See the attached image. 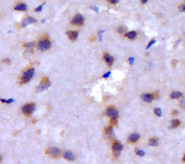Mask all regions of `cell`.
I'll list each match as a JSON object with an SVG mask.
<instances>
[{
  "label": "cell",
  "instance_id": "obj_32",
  "mask_svg": "<svg viewBox=\"0 0 185 164\" xmlns=\"http://www.w3.org/2000/svg\"><path fill=\"white\" fill-rule=\"evenodd\" d=\"M134 60H134V58H133V57H130V59H128L129 62H130V64H133V63H134Z\"/></svg>",
  "mask_w": 185,
  "mask_h": 164
},
{
  "label": "cell",
  "instance_id": "obj_9",
  "mask_svg": "<svg viewBox=\"0 0 185 164\" xmlns=\"http://www.w3.org/2000/svg\"><path fill=\"white\" fill-rule=\"evenodd\" d=\"M36 22H37V20L35 18L32 17H28L24 18L23 20L22 26H23V27H25V26H28L29 24H33V23H36Z\"/></svg>",
  "mask_w": 185,
  "mask_h": 164
},
{
  "label": "cell",
  "instance_id": "obj_14",
  "mask_svg": "<svg viewBox=\"0 0 185 164\" xmlns=\"http://www.w3.org/2000/svg\"><path fill=\"white\" fill-rule=\"evenodd\" d=\"M140 138V135L138 133H133L128 138V141L131 143H135L136 142H137L138 140Z\"/></svg>",
  "mask_w": 185,
  "mask_h": 164
},
{
  "label": "cell",
  "instance_id": "obj_26",
  "mask_svg": "<svg viewBox=\"0 0 185 164\" xmlns=\"http://www.w3.org/2000/svg\"><path fill=\"white\" fill-rule=\"evenodd\" d=\"M117 31H118V33H122L126 31V28L124 27V26H119V27L118 28V29H117Z\"/></svg>",
  "mask_w": 185,
  "mask_h": 164
},
{
  "label": "cell",
  "instance_id": "obj_18",
  "mask_svg": "<svg viewBox=\"0 0 185 164\" xmlns=\"http://www.w3.org/2000/svg\"><path fill=\"white\" fill-rule=\"evenodd\" d=\"M182 93L181 92H172L170 94V97L172 99H177L182 96Z\"/></svg>",
  "mask_w": 185,
  "mask_h": 164
},
{
  "label": "cell",
  "instance_id": "obj_22",
  "mask_svg": "<svg viewBox=\"0 0 185 164\" xmlns=\"http://www.w3.org/2000/svg\"><path fill=\"white\" fill-rule=\"evenodd\" d=\"M154 114H155L157 116H158V117L161 116L162 112H161V110L159 108H156L154 110Z\"/></svg>",
  "mask_w": 185,
  "mask_h": 164
},
{
  "label": "cell",
  "instance_id": "obj_23",
  "mask_svg": "<svg viewBox=\"0 0 185 164\" xmlns=\"http://www.w3.org/2000/svg\"><path fill=\"white\" fill-rule=\"evenodd\" d=\"M25 47L26 48L29 49H33V47H34V43L33 42H28L26 44H25Z\"/></svg>",
  "mask_w": 185,
  "mask_h": 164
},
{
  "label": "cell",
  "instance_id": "obj_24",
  "mask_svg": "<svg viewBox=\"0 0 185 164\" xmlns=\"http://www.w3.org/2000/svg\"><path fill=\"white\" fill-rule=\"evenodd\" d=\"M179 105H180V106L182 108L185 109V97L182 98V99L180 101Z\"/></svg>",
  "mask_w": 185,
  "mask_h": 164
},
{
  "label": "cell",
  "instance_id": "obj_29",
  "mask_svg": "<svg viewBox=\"0 0 185 164\" xmlns=\"http://www.w3.org/2000/svg\"><path fill=\"white\" fill-rule=\"evenodd\" d=\"M42 8H43V5H40L38 7L36 8V9H35V11L37 12H41L42 10Z\"/></svg>",
  "mask_w": 185,
  "mask_h": 164
},
{
  "label": "cell",
  "instance_id": "obj_11",
  "mask_svg": "<svg viewBox=\"0 0 185 164\" xmlns=\"http://www.w3.org/2000/svg\"><path fill=\"white\" fill-rule=\"evenodd\" d=\"M142 99L147 103H151L154 98V96L151 94H144L141 96Z\"/></svg>",
  "mask_w": 185,
  "mask_h": 164
},
{
  "label": "cell",
  "instance_id": "obj_1",
  "mask_svg": "<svg viewBox=\"0 0 185 164\" xmlns=\"http://www.w3.org/2000/svg\"><path fill=\"white\" fill-rule=\"evenodd\" d=\"M35 70L33 68H30L23 73V76L21 77V83L24 84L30 81L32 79L33 75H34Z\"/></svg>",
  "mask_w": 185,
  "mask_h": 164
},
{
  "label": "cell",
  "instance_id": "obj_15",
  "mask_svg": "<svg viewBox=\"0 0 185 164\" xmlns=\"http://www.w3.org/2000/svg\"><path fill=\"white\" fill-rule=\"evenodd\" d=\"M26 5L24 3H20L16 5L14 7V10L17 11H25L26 10Z\"/></svg>",
  "mask_w": 185,
  "mask_h": 164
},
{
  "label": "cell",
  "instance_id": "obj_37",
  "mask_svg": "<svg viewBox=\"0 0 185 164\" xmlns=\"http://www.w3.org/2000/svg\"><path fill=\"white\" fill-rule=\"evenodd\" d=\"M1 160H2V157H1V156H0V161H1Z\"/></svg>",
  "mask_w": 185,
  "mask_h": 164
},
{
  "label": "cell",
  "instance_id": "obj_33",
  "mask_svg": "<svg viewBox=\"0 0 185 164\" xmlns=\"http://www.w3.org/2000/svg\"><path fill=\"white\" fill-rule=\"evenodd\" d=\"M90 9H92V10H94V11H96V12L98 11V9H97V7H94V6H93V7H92H92H90Z\"/></svg>",
  "mask_w": 185,
  "mask_h": 164
},
{
  "label": "cell",
  "instance_id": "obj_31",
  "mask_svg": "<svg viewBox=\"0 0 185 164\" xmlns=\"http://www.w3.org/2000/svg\"><path fill=\"white\" fill-rule=\"evenodd\" d=\"M110 74H111V72H108V73H106V74H104V75H103V78H108L109 76H110Z\"/></svg>",
  "mask_w": 185,
  "mask_h": 164
},
{
  "label": "cell",
  "instance_id": "obj_17",
  "mask_svg": "<svg viewBox=\"0 0 185 164\" xmlns=\"http://www.w3.org/2000/svg\"><path fill=\"white\" fill-rule=\"evenodd\" d=\"M149 145L151 146H153V147H156V146H158V138L156 137H153L149 140Z\"/></svg>",
  "mask_w": 185,
  "mask_h": 164
},
{
  "label": "cell",
  "instance_id": "obj_5",
  "mask_svg": "<svg viewBox=\"0 0 185 164\" xmlns=\"http://www.w3.org/2000/svg\"><path fill=\"white\" fill-rule=\"evenodd\" d=\"M46 153L51 156L54 158H58L61 155V150L58 147H51L47 149Z\"/></svg>",
  "mask_w": 185,
  "mask_h": 164
},
{
  "label": "cell",
  "instance_id": "obj_25",
  "mask_svg": "<svg viewBox=\"0 0 185 164\" xmlns=\"http://www.w3.org/2000/svg\"><path fill=\"white\" fill-rule=\"evenodd\" d=\"M136 153H137L138 155L140 156H143L145 155V152H144V151H142V150H140V149L137 150Z\"/></svg>",
  "mask_w": 185,
  "mask_h": 164
},
{
  "label": "cell",
  "instance_id": "obj_36",
  "mask_svg": "<svg viewBox=\"0 0 185 164\" xmlns=\"http://www.w3.org/2000/svg\"><path fill=\"white\" fill-rule=\"evenodd\" d=\"M182 160H183L184 161H185V154H184V155L183 158H182Z\"/></svg>",
  "mask_w": 185,
  "mask_h": 164
},
{
  "label": "cell",
  "instance_id": "obj_35",
  "mask_svg": "<svg viewBox=\"0 0 185 164\" xmlns=\"http://www.w3.org/2000/svg\"><path fill=\"white\" fill-rule=\"evenodd\" d=\"M177 113H178V112L177 111V110H174V111L173 112V115H175H175L177 114Z\"/></svg>",
  "mask_w": 185,
  "mask_h": 164
},
{
  "label": "cell",
  "instance_id": "obj_2",
  "mask_svg": "<svg viewBox=\"0 0 185 164\" xmlns=\"http://www.w3.org/2000/svg\"><path fill=\"white\" fill-rule=\"evenodd\" d=\"M123 146L120 142L115 141L112 145V152L113 155L115 158H118L120 154L121 151H122Z\"/></svg>",
  "mask_w": 185,
  "mask_h": 164
},
{
  "label": "cell",
  "instance_id": "obj_21",
  "mask_svg": "<svg viewBox=\"0 0 185 164\" xmlns=\"http://www.w3.org/2000/svg\"><path fill=\"white\" fill-rule=\"evenodd\" d=\"M0 101L2 102L3 103H7V104H10L14 102V99L13 98H10L9 99H0Z\"/></svg>",
  "mask_w": 185,
  "mask_h": 164
},
{
  "label": "cell",
  "instance_id": "obj_8",
  "mask_svg": "<svg viewBox=\"0 0 185 164\" xmlns=\"http://www.w3.org/2000/svg\"><path fill=\"white\" fill-rule=\"evenodd\" d=\"M83 23H84V17H83L81 14H79L74 16L71 21L72 24L79 26H82L83 24Z\"/></svg>",
  "mask_w": 185,
  "mask_h": 164
},
{
  "label": "cell",
  "instance_id": "obj_34",
  "mask_svg": "<svg viewBox=\"0 0 185 164\" xmlns=\"http://www.w3.org/2000/svg\"><path fill=\"white\" fill-rule=\"evenodd\" d=\"M140 1H141V3H142V4H145V3H147V1H148V0H140Z\"/></svg>",
  "mask_w": 185,
  "mask_h": 164
},
{
  "label": "cell",
  "instance_id": "obj_28",
  "mask_svg": "<svg viewBox=\"0 0 185 164\" xmlns=\"http://www.w3.org/2000/svg\"><path fill=\"white\" fill-rule=\"evenodd\" d=\"M179 11L181 12H185V4L181 5L179 7Z\"/></svg>",
  "mask_w": 185,
  "mask_h": 164
},
{
  "label": "cell",
  "instance_id": "obj_16",
  "mask_svg": "<svg viewBox=\"0 0 185 164\" xmlns=\"http://www.w3.org/2000/svg\"><path fill=\"white\" fill-rule=\"evenodd\" d=\"M125 36L126 37H128V39H131V40H134V39H136V37L137 36V33L135 31H131L125 33Z\"/></svg>",
  "mask_w": 185,
  "mask_h": 164
},
{
  "label": "cell",
  "instance_id": "obj_7",
  "mask_svg": "<svg viewBox=\"0 0 185 164\" xmlns=\"http://www.w3.org/2000/svg\"><path fill=\"white\" fill-rule=\"evenodd\" d=\"M106 114L107 116L110 117V118L113 119H117L118 117V112L117 109H115L113 106H109L107 108L106 110Z\"/></svg>",
  "mask_w": 185,
  "mask_h": 164
},
{
  "label": "cell",
  "instance_id": "obj_4",
  "mask_svg": "<svg viewBox=\"0 0 185 164\" xmlns=\"http://www.w3.org/2000/svg\"><path fill=\"white\" fill-rule=\"evenodd\" d=\"M51 83L47 77H44L40 81L39 85L37 87V92H42L50 87Z\"/></svg>",
  "mask_w": 185,
  "mask_h": 164
},
{
  "label": "cell",
  "instance_id": "obj_20",
  "mask_svg": "<svg viewBox=\"0 0 185 164\" xmlns=\"http://www.w3.org/2000/svg\"><path fill=\"white\" fill-rule=\"evenodd\" d=\"M171 124H172V128H177V126H179L180 124V122L179 120L177 119H174L172 120V122H171Z\"/></svg>",
  "mask_w": 185,
  "mask_h": 164
},
{
  "label": "cell",
  "instance_id": "obj_19",
  "mask_svg": "<svg viewBox=\"0 0 185 164\" xmlns=\"http://www.w3.org/2000/svg\"><path fill=\"white\" fill-rule=\"evenodd\" d=\"M104 133L106 135H108V137H110V136L112 135L113 133V128L111 126H110L106 128L105 130H104Z\"/></svg>",
  "mask_w": 185,
  "mask_h": 164
},
{
  "label": "cell",
  "instance_id": "obj_6",
  "mask_svg": "<svg viewBox=\"0 0 185 164\" xmlns=\"http://www.w3.org/2000/svg\"><path fill=\"white\" fill-rule=\"evenodd\" d=\"M38 46H39V49L41 51H44L47 50L51 47V43L49 39H43V40L39 41Z\"/></svg>",
  "mask_w": 185,
  "mask_h": 164
},
{
  "label": "cell",
  "instance_id": "obj_12",
  "mask_svg": "<svg viewBox=\"0 0 185 164\" xmlns=\"http://www.w3.org/2000/svg\"><path fill=\"white\" fill-rule=\"evenodd\" d=\"M66 34L67 35L68 37L70 39V40H75L77 39L78 35V33L76 31H71V30H69V31H67L66 32Z\"/></svg>",
  "mask_w": 185,
  "mask_h": 164
},
{
  "label": "cell",
  "instance_id": "obj_10",
  "mask_svg": "<svg viewBox=\"0 0 185 164\" xmlns=\"http://www.w3.org/2000/svg\"><path fill=\"white\" fill-rule=\"evenodd\" d=\"M104 60L105 61V62L106 63V64L108 66H110V67H111L113 65V57L112 56L110 55V54H108V53H104Z\"/></svg>",
  "mask_w": 185,
  "mask_h": 164
},
{
  "label": "cell",
  "instance_id": "obj_13",
  "mask_svg": "<svg viewBox=\"0 0 185 164\" xmlns=\"http://www.w3.org/2000/svg\"><path fill=\"white\" fill-rule=\"evenodd\" d=\"M64 158L66 160H69V161H74V159H75V156H74V154L72 153L71 151H66L64 153Z\"/></svg>",
  "mask_w": 185,
  "mask_h": 164
},
{
  "label": "cell",
  "instance_id": "obj_27",
  "mask_svg": "<svg viewBox=\"0 0 185 164\" xmlns=\"http://www.w3.org/2000/svg\"><path fill=\"white\" fill-rule=\"evenodd\" d=\"M155 42H156V40H155V39H152V40H151V41H149V44H147V49L150 48V47H151V46H152V45L154 44Z\"/></svg>",
  "mask_w": 185,
  "mask_h": 164
},
{
  "label": "cell",
  "instance_id": "obj_3",
  "mask_svg": "<svg viewBox=\"0 0 185 164\" xmlns=\"http://www.w3.org/2000/svg\"><path fill=\"white\" fill-rule=\"evenodd\" d=\"M35 109V104L34 103H28L23 106L22 108V111L23 114L27 117L31 116Z\"/></svg>",
  "mask_w": 185,
  "mask_h": 164
},
{
  "label": "cell",
  "instance_id": "obj_30",
  "mask_svg": "<svg viewBox=\"0 0 185 164\" xmlns=\"http://www.w3.org/2000/svg\"><path fill=\"white\" fill-rule=\"evenodd\" d=\"M107 1L110 2V3H111V4H117L119 0H107Z\"/></svg>",
  "mask_w": 185,
  "mask_h": 164
}]
</instances>
